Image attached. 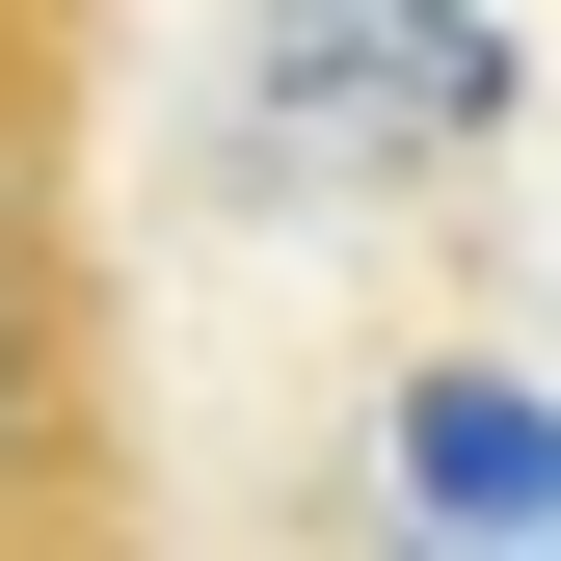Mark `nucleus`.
I'll use <instances>...</instances> for the list:
<instances>
[{
    "instance_id": "obj_1",
    "label": "nucleus",
    "mask_w": 561,
    "mask_h": 561,
    "mask_svg": "<svg viewBox=\"0 0 561 561\" xmlns=\"http://www.w3.org/2000/svg\"><path fill=\"white\" fill-rule=\"evenodd\" d=\"M0 561H134V375L81 215V0H0Z\"/></svg>"
}]
</instances>
